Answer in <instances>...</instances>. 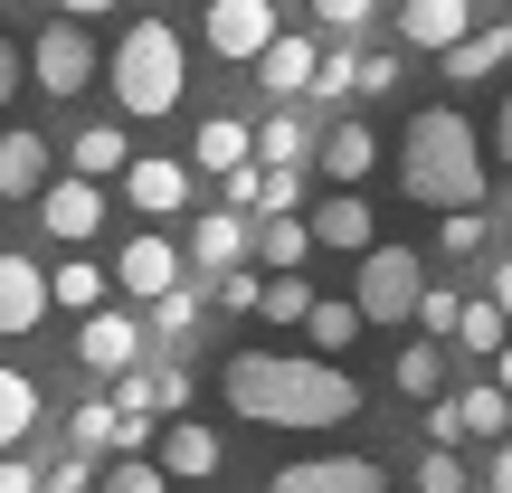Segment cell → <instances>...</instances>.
<instances>
[{
    "label": "cell",
    "instance_id": "40",
    "mask_svg": "<svg viewBox=\"0 0 512 493\" xmlns=\"http://www.w3.org/2000/svg\"><path fill=\"white\" fill-rule=\"evenodd\" d=\"M228 209H266V162H238V171H228Z\"/></svg>",
    "mask_w": 512,
    "mask_h": 493
},
{
    "label": "cell",
    "instance_id": "20",
    "mask_svg": "<svg viewBox=\"0 0 512 493\" xmlns=\"http://www.w3.org/2000/svg\"><path fill=\"white\" fill-rule=\"evenodd\" d=\"M256 76H266V95H304L313 86V38H285V29H275L266 48H256Z\"/></svg>",
    "mask_w": 512,
    "mask_h": 493
},
{
    "label": "cell",
    "instance_id": "41",
    "mask_svg": "<svg viewBox=\"0 0 512 493\" xmlns=\"http://www.w3.org/2000/svg\"><path fill=\"white\" fill-rule=\"evenodd\" d=\"M370 10H380V0H313L323 29H370Z\"/></svg>",
    "mask_w": 512,
    "mask_h": 493
},
{
    "label": "cell",
    "instance_id": "45",
    "mask_svg": "<svg viewBox=\"0 0 512 493\" xmlns=\"http://www.w3.org/2000/svg\"><path fill=\"white\" fill-rule=\"evenodd\" d=\"M427 437L456 446V437H465V408H456V399H437V408H427Z\"/></svg>",
    "mask_w": 512,
    "mask_h": 493
},
{
    "label": "cell",
    "instance_id": "6",
    "mask_svg": "<svg viewBox=\"0 0 512 493\" xmlns=\"http://www.w3.org/2000/svg\"><path fill=\"white\" fill-rule=\"evenodd\" d=\"M133 351H143V323L114 304L76 313V370H95V380H114V370H133Z\"/></svg>",
    "mask_w": 512,
    "mask_h": 493
},
{
    "label": "cell",
    "instance_id": "2",
    "mask_svg": "<svg viewBox=\"0 0 512 493\" xmlns=\"http://www.w3.org/2000/svg\"><path fill=\"white\" fill-rule=\"evenodd\" d=\"M399 190L427 209H484V152H475V124L456 105H427L399 143Z\"/></svg>",
    "mask_w": 512,
    "mask_h": 493
},
{
    "label": "cell",
    "instance_id": "18",
    "mask_svg": "<svg viewBox=\"0 0 512 493\" xmlns=\"http://www.w3.org/2000/svg\"><path fill=\"white\" fill-rule=\"evenodd\" d=\"M313 247H342V256L370 247V200H361V190H332V200L313 209Z\"/></svg>",
    "mask_w": 512,
    "mask_h": 493
},
{
    "label": "cell",
    "instance_id": "33",
    "mask_svg": "<svg viewBox=\"0 0 512 493\" xmlns=\"http://www.w3.org/2000/svg\"><path fill=\"white\" fill-rule=\"evenodd\" d=\"M190 323H200V294H190V285H171V294H152V332H162V342H181Z\"/></svg>",
    "mask_w": 512,
    "mask_h": 493
},
{
    "label": "cell",
    "instance_id": "48",
    "mask_svg": "<svg viewBox=\"0 0 512 493\" xmlns=\"http://www.w3.org/2000/svg\"><path fill=\"white\" fill-rule=\"evenodd\" d=\"M10 86H19V48L0 38V105H10Z\"/></svg>",
    "mask_w": 512,
    "mask_h": 493
},
{
    "label": "cell",
    "instance_id": "42",
    "mask_svg": "<svg viewBox=\"0 0 512 493\" xmlns=\"http://www.w3.org/2000/svg\"><path fill=\"white\" fill-rule=\"evenodd\" d=\"M181 408H190V380L181 370H152V418H181Z\"/></svg>",
    "mask_w": 512,
    "mask_h": 493
},
{
    "label": "cell",
    "instance_id": "27",
    "mask_svg": "<svg viewBox=\"0 0 512 493\" xmlns=\"http://www.w3.org/2000/svg\"><path fill=\"white\" fill-rule=\"evenodd\" d=\"M29 427H38V380L29 370H0V456H10Z\"/></svg>",
    "mask_w": 512,
    "mask_h": 493
},
{
    "label": "cell",
    "instance_id": "26",
    "mask_svg": "<svg viewBox=\"0 0 512 493\" xmlns=\"http://www.w3.org/2000/svg\"><path fill=\"white\" fill-rule=\"evenodd\" d=\"M503 332H512V313L494 304V294H475V304L456 313V351H465V361H494V351H503Z\"/></svg>",
    "mask_w": 512,
    "mask_h": 493
},
{
    "label": "cell",
    "instance_id": "17",
    "mask_svg": "<svg viewBox=\"0 0 512 493\" xmlns=\"http://www.w3.org/2000/svg\"><path fill=\"white\" fill-rule=\"evenodd\" d=\"M465 29H475V19H465V0H408V10H399V38H408V48H456V38Z\"/></svg>",
    "mask_w": 512,
    "mask_h": 493
},
{
    "label": "cell",
    "instance_id": "22",
    "mask_svg": "<svg viewBox=\"0 0 512 493\" xmlns=\"http://www.w3.org/2000/svg\"><path fill=\"white\" fill-rule=\"evenodd\" d=\"M256 256H266V275L304 266V256H313V219H294V209H266V228H256Z\"/></svg>",
    "mask_w": 512,
    "mask_h": 493
},
{
    "label": "cell",
    "instance_id": "39",
    "mask_svg": "<svg viewBox=\"0 0 512 493\" xmlns=\"http://www.w3.org/2000/svg\"><path fill=\"white\" fill-rule=\"evenodd\" d=\"M114 408L124 418H152V370H114Z\"/></svg>",
    "mask_w": 512,
    "mask_h": 493
},
{
    "label": "cell",
    "instance_id": "30",
    "mask_svg": "<svg viewBox=\"0 0 512 493\" xmlns=\"http://www.w3.org/2000/svg\"><path fill=\"white\" fill-rule=\"evenodd\" d=\"M313 105H351V95H361V57H351V48H332V57H313Z\"/></svg>",
    "mask_w": 512,
    "mask_h": 493
},
{
    "label": "cell",
    "instance_id": "34",
    "mask_svg": "<svg viewBox=\"0 0 512 493\" xmlns=\"http://www.w3.org/2000/svg\"><path fill=\"white\" fill-rule=\"evenodd\" d=\"M114 427H124V408H114V399H86V408H76V446H86V456H95V446H114Z\"/></svg>",
    "mask_w": 512,
    "mask_h": 493
},
{
    "label": "cell",
    "instance_id": "47",
    "mask_svg": "<svg viewBox=\"0 0 512 493\" xmlns=\"http://www.w3.org/2000/svg\"><path fill=\"white\" fill-rule=\"evenodd\" d=\"M48 10H57V19H105L114 0H48Z\"/></svg>",
    "mask_w": 512,
    "mask_h": 493
},
{
    "label": "cell",
    "instance_id": "29",
    "mask_svg": "<svg viewBox=\"0 0 512 493\" xmlns=\"http://www.w3.org/2000/svg\"><path fill=\"white\" fill-rule=\"evenodd\" d=\"M456 408H465V437H503V427H512V389L503 380H475Z\"/></svg>",
    "mask_w": 512,
    "mask_h": 493
},
{
    "label": "cell",
    "instance_id": "21",
    "mask_svg": "<svg viewBox=\"0 0 512 493\" xmlns=\"http://www.w3.org/2000/svg\"><path fill=\"white\" fill-rule=\"evenodd\" d=\"M503 57H512V29H465L456 48H446V76H456V86H484Z\"/></svg>",
    "mask_w": 512,
    "mask_h": 493
},
{
    "label": "cell",
    "instance_id": "12",
    "mask_svg": "<svg viewBox=\"0 0 512 493\" xmlns=\"http://www.w3.org/2000/svg\"><path fill=\"white\" fill-rule=\"evenodd\" d=\"M38 323H48V275H38L29 256H0V332L19 342V332H38Z\"/></svg>",
    "mask_w": 512,
    "mask_h": 493
},
{
    "label": "cell",
    "instance_id": "15",
    "mask_svg": "<svg viewBox=\"0 0 512 493\" xmlns=\"http://www.w3.org/2000/svg\"><path fill=\"white\" fill-rule=\"evenodd\" d=\"M48 190V133H0V200H38Z\"/></svg>",
    "mask_w": 512,
    "mask_h": 493
},
{
    "label": "cell",
    "instance_id": "24",
    "mask_svg": "<svg viewBox=\"0 0 512 493\" xmlns=\"http://www.w3.org/2000/svg\"><path fill=\"white\" fill-rule=\"evenodd\" d=\"M256 313H266L275 332H304V313H313V285H304V266L266 275V285H256Z\"/></svg>",
    "mask_w": 512,
    "mask_h": 493
},
{
    "label": "cell",
    "instance_id": "44",
    "mask_svg": "<svg viewBox=\"0 0 512 493\" xmlns=\"http://www.w3.org/2000/svg\"><path fill=\"white\" fill-rule=\"evenodd\" d=\"M256 285H266V275H247V266H228V275H219V304H238V313H256Z\"/></svg>",
    "mask_w": 512,
    "mask_h": 493
},
{
    "label": "cell",
    "instance_id": "37",
    "mask_svg": "<svg viewBox=\"0 0 512 493\" xmlns=\"http://www.w3.org/2000/svg\"><path fill=\"white\" fill-rule=\"evenodd\" d=\"M456 313H465V294H437V285L418 294V323L437 332V342H456Z\"/></svg>",
    "mask_w": 512,
    "mask_h": 493
},
{
    "label": "cell",
    "instance_id": "25",
    "mask_svg": "<svg viewBox=\"0 0 512 493\" xmlns=\"http://www.w3.org/2000/svg\"><path fill=\"white\" fill-rule=\"evenodd\" d=\"M238 247H247V219H238V209H209V219L190 228V256H200L209 275H228V266H238Z\"/></svg>",
    "mask_w": 512,
    "mask_h": 493
},
{
    "label": "cell",
    "instance_id": "5",
    "mask_svg": "<svg viewBox=\"0 0 512 493\" xmlns=\"http://www.w3.org/2000/svg\"><path fill=\"white\" fill-rule=\"evenodd\" d=\"M95 67H105V57H95L86 19H57V29L29 48V76H38L48 95H86V76H95Z\"/></svg>",
    "mask_w": 512,
    "mask_h": 493
},
{
    "label": "cell",
    "instance_id": "10",
    "mask_svg": "<svg viewBox=\"0 0 512 493\" xmlns=\"http://www.w3.org/2000/svg\"><path fill=\"white\" fill-rule=\"evenodd\" d=\"M266 493H389L370 456H313V465H285Z\"/></svg>",
    "mask_w": 512,
    "mask_h": 493
},
{
    "label": "cell",
    "instance_id": "3",
    "mask_svg": "<svg viewBox=\"0 0 512 493\" xmlns=\"http://www.w3.org/2000/svg\"><path fill=\"white\" fill-rule=\"evenodd\" d=\"M105 76H114V105H124V114L162 124V114L190 95V48L162 29V19H133V29H124V48L105 57Z\"/></svg>",
    "mask_w": 512,
    "mask_h": 493
},
{
    "label": "cell",
    "instance_id": "23",
    "mask_svg": "<svg viewBox=\"0 0 512 493\" xmlns=\"http://www.w3.org/2000/svg\"><path fill=\"white\" fill-rule=\"evenodd\" d=\"M67 162L86 171V181H105V171H114V181H124L133 143H124V124H86V133H76V143H67Z\"/></svg>",
    "mask_w": 512,
    "mask_h": 493
},
{
    "label": "cell",
    "instance_id": "11",
    "mask_svg": "<svg viewBox=\"0 0 512 493\" xmlns=\"http://www.w3.org/2000/svg\"><path fill=\"white\" fill-rule=\"evenodd\" d=\"M370 171H380V133H370L361 114H342V124L323 133V181H332V190H361Z\"/></svg>",
    "mask_w": 512,
    "mask_h": 493
},
{
    "label": "cell",
    "instance_id": "1",
    "mask_svg": "<svg viewBox=\"0 0 512 493\" xmlns=\"http://www.w3.org/2000/svg\"><path fill=\"white\" fill-rule=\"evenodd\" d=\"M228 408L256 427H342L361 408V380L323 351H304V361L294 351H238L228 361Z\"/></svg>",
    "mask_w": 512,
    "mask_h": 493
},
{
    "label": "cell",
    "instance_id": "49",
    "mask_svg": "<svg viewBox=\"0 0 512 493\" xmlns=\"http://www.w3.org/2000/svg\"><path fill=\"white\" fill-rule=\"evenodd\" d=\"M494 152L512 162V95H503V114H494Z\"/></svg>",
    "mask_w": 512,
    "mask_h": 493
},
{
    "label": "cell",
    "instance_id": "28",
    "mask_svg": "<svg viewBox=\"0 0 512 493\" xmlns=\"http://www.w3.org/2000/svg\"><path fill=\"white\" fill-rule=\"evenodd\" d=\"M105 294H114V275H105V266H86V256L48 275V304H67V313H95V304H105Z\"/></svg>",
    "mask_w": 512,
    "mask_h": 493
},
{
    "label": "cell",
    "instance_id": "51",
    "mask_svg": "<svg viewBox=\"0 0 512 493\" xmlns=\"http://www.w3.org/2000/svg\"><path fill=\"white\" fill-rule=\"evenodd\" d=\"M494 493H512V446H503V456H494Z\"/></svg>",
    "mask_w": 512,
    "mask_h": 493
},
{
    "label": "cell",
    "instance_id": "16",
    "mask_svg": "<svg viewBox=\"0 0 512 493\" xmlns=\"http://www.w3.org/2000/svg\"><path fill=\"white\" fill-rule=\"evenodd\" d=\"M256 162V124H238V114H209L200 133H190V171H238Z\"/></svg>",
    "mask_w": 512,
    "mask_h": 493
},
{
    "label": "cell",
    "instance_id": "52",
    "mask_svg": "<svg viewBox=\"0 0 512 493\" xmlns=\"http://www.w3.org/2000/svg\"><path fill=\"white\" fill-rule=\"evenodd\" d=\"M494 380H503V389H512V342H503V351H494Z\"/></svg>",
    "mask_w": 512,
    "mask_h": 493
},
{
    "label": "cell",
    "instance_id": "14",
    "mask_svg": "<svg viewBox=\"0 0 512 493\" xmlns=\"http://www.w3.org/2000/svg\"><path fill=\"white\" fill-rule=\"evenodd\" d=\"M152 456H162V475H181V484H200V475H219V437H209L200 418H171L162 437H152Z\"/></svg>",
    "mask_w": 512,
    "mask_h": 493
},
{
    "label": "cell",
    "instance_id": "35",
    "mask_svg": "<svg viewBox=\"0 0 512 493\" xmlns=\"http://www.w3.org/2000/svg\"><path fill=\"white\" fill-rule=\"evenodd\" d=\"M171 475H162V456H124V465H114V475H105V493H162Z\"/></svg>",
    "mask_w": 512,
    "mask_h": 493
},
{
    "label": "cell",
    "instance_id": "50",
    "mask_svg": "<svg viewBox=\"0 0 512 493\" xmlns=\"http://www.w3.org/2000/svg\"><path fill=\"white\" fill-rule=\"evenodd\" d=\"M494 304L512 313V256H503V266H494Z\"/></svg>",
    "mask_w": 512,
    "mask_h": 493
},
{
    "label": "cell",
    "instance_id": "38",
    "mask_svg": "<svg viewBox=\"0 0 512 493\" xmlns=\"http://www.w3.org/2000/svg\"><path fill=\"white\" fill-rule=\"evenodd\" d=\"M418 493H465V465L446 456V446H427V465H418Z\"/></svg>",
    "mask_w": 512,
    "mask_h": 493
},
{
    "label": "cell",
    "instance_id": "19",
    "mask_svg": "<svg viewBox=\"0 0 512 493\" xmlns=\"http://www.w3.org/2000/svg\"><path fill=\"white\" fill-rule=\"evenodd\" d=\"M304 342L323 351V361H342V351L361 342V304H351V294H313V313H304Z\"/></svg>",
    "mask_w": 512,
    "mask_h": 493
},
{
    "label": "cell",
    "instance_id": "32",
    "mask_svg": "<svg viewBox=\"0 0 512 493\" xmlns=\"http://www.w3.org/2000/svg\"><path fill=\"white\" fill-rule=\"evenodd\" d=\"M437 370H446V361H437V332H427V342L399 351V370H389V380H399V399H437Z\"/></svg>",
    "mask_w": 512,
    "mask_h": 493
},
{
    "label": "cell",
    "instance_id": "13",
    "mask_svg": "<svg viewBox=\"0 0 512 493\" xmlns=\"http://www.w3.org/2000/svg\"><path fill=\"white\" fill-rule=\"evenodd\" d=\"M114 285L143 294V304H152V294H171V285H181V247H171V238H133L124 256H114Z\"/></svg>",
    "mask_w": 512,
    "mask_h": 493
},
{
    "label": "cell",
    "instance_id": "4",
    "mask_svg": "<svg viewBox=\"0 0 512 493\" xmlns=\"http://www.w3.org/2000/svg\"><path fill=\"white\" fill-rule=\"evenodd\" d=\"M418 294H427V266H418V247H399V238H370L361 247V275H351V304H361V323H418Z\"/></svg>",
    "mask_w": 512,
    "mask_h": 493
},
{
    "label": "cell",
    "instance_id": "31",
    "mask_svg": "<svg viewBox=\"0 0 512 493\" xmlns=\"http://www.w3.org/2000/svg\"><path fill=\"white\" fill-rule=\"evenodd\" d=\"M304 152H313V133H304V114H266V124H256V162H304Z\"/></svg>",
    "mask_w": 512,
    "mask_h": 493
},
{
    "label": "cell",
    "instance_id": "43",
    "mask_svg": "<svg viewBox=\"0 0 512 493\" xmlns=\"http://www.w3.org/2000/svg\"><path fill=\"white\" fill-rule=\"evenodd\" d=\"M38 493H86V446H76V456H57L48 475H38Z\"/></svg>",
    "mask_w": 512,
    "mask_h": 493
},
{
    "label": "cell",
    "instance_id": "7",
    "mask_svg": "<svg viewBox=\"0 0 512 493\" xmlns=\"http://www.w3.org/2000/svg\"><path fill=\"white\" fill-rule=\"evenodd\" d=\"M124 209H133V219H181V209H190V162L133 152V162H124Z\"/></svg>",
    "mask_w": 512,
    "mask_h": 493
},
{
    "label": "cell",
    "instance_id": "8",
    "mask_svg": "<svg viewBox=\"0 0 512 493\" xmlns=\"http://www.w3.org/2000/svg\"><path fill=\"white\" fill-rule=\"evenodd\" d=\"M38 228H48V238H67V247H86L95 228H105V190H95L86 171L48 181V190H38Z\"/></svg>",
    "mask_w": 512,
    "mask_h": 493
},
{
    "label": "cell",
    "instance_id": "36",
    "mask_svg": "<svg viewBox=\"0 0 512 493\" xmlns=\"http://www.w3.org/2000/svg\"><path fill=\"white\" fill-rule=\"evenodd\" d=\"M437 247L446 256H475L484 247V219H475V209H446V219H437Z\"/></svg>",
    "mask_w": 512,
    "mask_h": 493
},
{
    "label": "cell",
    "instance_id": "9",
    "mask_svg": "<svg viewBox=\"0 0 512 493\" xmlns=\"http://www.w3.org/2000/svg\"><path fill=\"white\" fill-rule=\"evenodd\" d=\"M266 38H275V0H209V48L228 67H256Z\"/></svg>",
    "mask_w": 512,
    "mask_h": 493
},
{
    "label": "cell",
    "instance_id": "46",
    "mask_svg": "<svg viewBox=\"0 0 512 493\" xmlns=\"http://www.w3.org/2000/svg\"><path fill=\"white\" fill-rule=\"evenodd\" d=\"M0 493H38V475H29L19 456H0Z\"/></svg>",
    "mask_w": 512,
    "mask_h": 493
}]
</instances>
